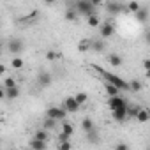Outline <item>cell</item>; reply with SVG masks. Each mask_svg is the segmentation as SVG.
<instances>
[{"label":"cell","instance_id":"obj_1","mask_svg":"<svg viewBox=\"0 0 150 150\" xmlns=\"http://www.w3.org/2000/svg\"><path fill=\"white\" fill-rule=\"evenodd\" d=\"M92 69H94V71H97V72L101 74L104 81H108V83L115 85V87H117V88H120L122 92H129V81L122 80L120 76H117V74H113V72H108V71H106V69H103L101 65H92Z\"/></svg>","mask_w":150,"mask_h":150},{"label":"cell","instance_id":"obj_2","mask_svg":"<svg viewBox=\"0 0 150 150\" xmlns=\"http://www.w3.org/2000/svg\"><path fill=\"white\" fill-rule=\"evenodd\" d=\"M74 9H76L78 14H83V16H90V14L96 13V6L90 2V0H78Z\"/></svg>","mask_w":150,"mask_h":150},{"label":"cell","instance_id":"obj_3","mask_svg":"<svg viewBox=\"0 0 150 150\" xmlns=\"http://www.w3.org/2000/svg\"><path fill=\"white\" fill-rule=\"evenodd\" d=\"M46 115H48L50 118H53V120L60 122V120H65L67 111H65V108H64V106H51V108H48Z\"/></svg>","mask_w":150,"mask_h":150},{"label":"cell","instance_id":"obj_4","mask_svg":"<svg viewBox=\"0 0 150 150\" xmlns=\"http://www.w3.org/2000/svg\"><path fill=\"white\" fill-rule=\"evenodd\" d=\"M104 7H106V11H108V14H120L122 11H125V6L124 4H120V2H117V0H108V2L104 4Z\"/></svg>","mask_w":150,"mask_h":150},{"label":"cell","instance_id":"obj_5","mask_svg":"<svg viewBox=\"0 0 150 150\" xmlns=\"http://www.w3.org/2000/svg\"><path fill=\"white\" fill-rule=\"evenodd\" d=\"M23 48H25L23 41H20V39H16V37L9 39V42H7V51L13 53V55H20V53L23 51Z\"/></svg>","mask_w":150,"mask_h":150},{"label":"cell","instance_id":"obj_6","mask_svg":"<svg viewBox=\"0 0 150 150\" xmlns=\"http://www.w3.org/2000/svg\"><path fill=\"white\" fill-rule=\"evenodd\" d=\"M64 108H65V111L67 113H76L81 106L76 103V99H74V96H69V97H65L64 99V104H62Z\"/></svg>","mask_w":150,"mask_h":150},{"label":"cell","instance_id":"obj_7","mask_svg":"<svg viewBox=\"0 0 150 150\" xmlns=\"http://www.w3.org/2000/svg\"><path fill=\"white\" fill-rule=\"evenodd\" d=\"M120 106H127V101L124 99V97H120V96H111V97H108V108L113 111V110H117V108H120Z\"/></svg>","mask_w":150,"mask_h":150},{"label":"cell","instance_id":"obj_8","mask_svg":"<svg viewBox=\"0 0 150 150\" xmlns=\"http://www.w3.org/2000/svg\"><path fill=\"white\" fill-rule=\"evenodd\" d=\"M99 27H101V28H99V34H101L103 39H106V37H113V34H115V27H113V23L106 21V23H103V25H99Z\"/></svg>","mask_w":150,"mask_h":150},{"label":"cell","instance_id":"obj_9","mask_svg":"<svg viewBox=\"0 0 150 150\" xmlns=\"http://www.w3.org/2000/svg\"><path fill=\"white\" fill-rule=\"evenodd\" d=\"M51 81H53V78H51V74H50V72H46V71L39 72V76H37V83H39V87L46 88V87L51 85Z\"/></svg>","mask_w":150,"mask_h":150},{"label":"cell","instance_id":"obj_10","mask_svg":"<svg viewBox=\"0 0 150 150\" xmlns=\"http://www.w3.org/2000/svg\"><path fill=\"white\" fill-rule=\"evenodd\" d=\"M106 50V44L103 39H90V51L94 53H103Z\"/></svg>","mask_w":150,"mask_h":150},{"label":"cell","instance_id":"obj_11","mask_svg":"<svg viewBox=\"0 0 150 150\" xmlns=\"http://www.w3.org/2000/svg\"><path fill=\"white\" fill-rule=\"evenodd\" d=\"M111 113H113V118L117 122H125L127 120V106H120V108L113 110Z\"/></svg>","mask_w":150,"mask_h":150},{"label":"cell","instance_id":"obj_12","mask_svg":"<svg viewBox=\"0 0 150 150\" xmlns=\"http://www.w3.org/2000/svg\"><path fill=\"white\" fill-rule=\"evenodd\" d=\"M134 118H136V122H141V124H145V122H148V118H150V113H148V110H146V108H141V106H139V110L136 111Z\"/></svg>","mask_w":150,"mask_h":150},{"label":"cell","instance_id":"obj_13","mask_svg":"<svg viewBox=\"0 0 150 150\" xmlns=\"http://www.w3.org/2000/svg\"><path fill=\"white\" fill-rule=\"evenodd\" d=\"M108 62H110V65H113V67H122V64H124L122 57L117 55V53H110V55H108Z\"/></svg>","mask_w":150,"mask_h":150},{"label":"cell","instance_id":"obj_14","mask_svg":"<svg viewBox=\"0 0 150 150\" xmlns=\"http://www.w3.org/2000/svg\"><path fill=\"white\" fill-rule=\"evenodd\" d=\"M20 94H21V92H20V87H18V85L6 88V97H7V99H11V101H13V99H18V97H20Z\"/></svg>","mask_w":150,"mask_h":150},{"label":"cell","instance_id":"obj_15","mask_svg":"<svg viewBox=\"0 0 150 150\" xmlns=\"http://www.w3.org/2000/svg\"><path fill=\"white\" fill-rule=\"evenodd\" d=\"M134 16H136V20H138L139 23H145V21L148 20V9H146V7H139V9L134 13Z\"/></svg>","mask_w":150,"mask_h":150},{"label":"cell","instance_id":"obj_16","mask_svg":"<svg viewBox=\"0 0 150 150\" xmlns=\"http://www.w3.org/2000/svg\"><path fill=\"white\" fill-rule=\"evenodd\" d=\"M104 90H106V94H108V97H111V96H120V88H117L115 85H111V83H108V81H104Z\"/></svg>","mask_w":150,"mask_h":150},{"label":"cell","instance_id":"obj_17","mask_svg":"<svg viewBox=\"0 0 150 150\" xmlns=\"http://www.w3.org/2000/svg\"><path fill=\"white\" fill-rule=\"evenodd\" d=\"M87 23H88V27L96 28V27H99V25H101V20H99V16H97V14L94 13V14L87 16Z\"/></svg>","mask_w":150,"mask_h":150},{"label":"cell","instance_id":"obj_18","mask_svg":"<svg viewBox=\"0 0 150 150\" xmlns=\"http://www.w3.org/2000/svg\"><path fill=\"white\" fill-rule=\"evenodd\" d=\"M78 51L88 53V51H90V39H81V41L78 42Z\"/></svg>","mask_w":150,"mask_h":150},{"label":"cell","instance_id":"obj_19","mask_svg":"<svg viewBox=\"0 0 150 150\" xmlns=\"http://www.w3.org/2000/svg\"><path fill=\"white\" fill-rule=\"evenodd\" d=\"M30 148H34V150H44V148H46V141L34 138V139L30 141Z\"/></svg>","mask_w":150,"mask_h":150},{"label":"cell","instance_id":"obj_20","mask_svg":"<svg viewBox=\"0 0 150 150\" xmlns=\"http://www.w3.org/2000/svg\"><path fill=\"white\" fill-rule=\"evenodd\" d=\"M62 132H64L65 136H69V138H71V136L74 134V127H72V124L65 120V122L62 124Z\"/></svg>","mask_w":150,"mask_h":150},{"label":"cell","instance_id":"obj_21","mask_svg":"<svg viewBox=\"0 0 150 150\" xmlns=\"http://www.w3.org/2000/svg\"><path fill=\"white\" fill-rule=\"evenodd\" d=\"M74 99H76V103H78L80 106H83V104H85V103L88 101V96H87L85 92H78L76 96H74Z\"/></svg>","mask_w":150,"mask_h":150},{"label":"cell","instance_id":"obj_22","mask_svg":"<svg viewBox=\"0 0 150 150\" xmlns=\"http://www.w3.org/2000/svg\"><path fill=\"white\" fill-rule=\"evenodd\" d=\"M64 16H65V20H67V21H76V18H78V13H76V9H67Z\"/></svg>","mask_w":150,"mask_h":150},{"label":"cell","instance_id":"obj_23","mask_svg":"<svg viewBox=\"0 0 150 150\" xmlns=\"http://www.w3.org/2000/svg\"><path fill=\"white\" fill-rule=\"evenodd\" d=\"M23 65H25V62H23L21 57H14V58L11 60V67H13V69H21Z\"/></svg>","mask_w":150,"mask_h":150},{"label":"cell","instance_id":"obj_24","mask_svg":"<svg viewBox=\"0 0 150 150\" xmlns=\"http://www.w3.org/2000/svg\"><path fill=\"white\" fill-rule=\"evenodd\" d=\"M81 127H83V131H85V132H90L92 129H96V127H94V122H92L90 118H83Z\"/></svg>","mask_w":150,"mask_h":150},{"label":"cell","instance_id":"obj_25","mask_svg":"<svg viewBox=\"0 0 150 150\" xmlns=\"http://www.w3.org/2000/svg\"><path fill=\"white\" fill-rule=\"evenodd\" d=\"M42 127H44L46 131H50V129H55V127H57V120H53V118H50V117H48V118L44 120Z\"/></svg>","mask_w":150,"mask_h":150},{"label":"cell","instance_id":"obj_26","mask_svg":"<svg viewBox=\"0 0 150 150\" xmlns=\"http://www.w3.org/2000/svg\"><path fill=\"white\" fill-rule=\"evenodd\" d=\"M139 7H141V6H139V4L136 2V0H131V2H129V4L125 6V11H131V13H136V11H138Z\"/></svg>","mask_w":150,"mask_h":150},{"label":"cell","instance_id":"obj_27","mask_svg":"<svg viewBox=\"0 0 150 150\" xmlns=\"http://www.w3.org/2000/svg\"><path fill=\"white\" fill-rule=\"evenodd\" d=\"M34 138H37V139H42V141H46V139H48V132H46V129H41V131H35V134H34Z\"/></svg>","mask_w":150,"mask_h":150},{"label":"cell","instance_id":"obj_28","mask_svg":"<svg viewBox=\"0 0 150 150\" xmlns=\"http://www.w3.org/2000/svg\"><path fill=\"white\" fill-rule=\"evenodd\" d=\"M138 110H139V106H129L127 104V118H134V115H136Z\"/></svg>","mask_w":150,"mask_h":150},{"label":"cell","instance_id":"obj_29","mask_svg":"<svg viewBox=\"0 0 150 150\" xmlns=\"http://www.w3.org/2000/svg\"><path fill=\"white\" fill-rule=\"evenodd\" d=\"M129 90H134V92H138V90H141V83H139L138 80H132V81L129 83Z\"/></svg>","mask_w":150,"mask_h":150},{"label":"cell","instance_id":"obj_30","mask_svg":"<svg viewBox=\"0 0 150 150\" xmlns=\"http://www.w3.org/2000/svg\"><path fill=\"white\" fill-rule=\"evenodd\" d=\"M58 57H60V55H58L57 51H53V50H50V51L46 53V58H48V60H51V62H53V60H57Z\"/></svg>","mask_w":150,"mask_h":150},{"label":"cell","instance_id":"obj_31","mask_svg":"<svg viewBox=\"0 0 150 150\" xmlns=\"http://www.w3.org/2000/svg\"><path fill=\"white\" fill-rule=\"evenodd\" d=\"M14 85H16L14 78H7V80H4V87H6V88H9V87H14Z\"/></svg>","mask_w":150,"mask_h":150},{"label":"cell","instance_id":"obj_32","mask_svg":"<svg viewBox=\"0 0 150 150\" xmlns=\"http://www.w3.org/2000/svg\"><path fill=\"white\" fill-rule=\"evenodd\" d=\"M71 148V143H69V139H65V141H60V150H69Z\"/></svg>","mask_w":150,"mask_h":150},{"label":"cell","instance_id":"obj_33","mask_svg":"<svg viewBox=\"0 0 150 150\" xmlns=\"http://www.w3.org/2000/svg\"><path fill=\"white\" fill-rule=\"evenodd\" d=\"M143 69H145V71H148V69H150V60H148V58H145V60H143Z\"/></svg>","mask_w":150,"mask_h":150},{"label":"cell","instance_id":"obj_34","mask_svg":"<svg viewBox=\"0 0 150 150\" xmlns=\"http://www.w3.org/2000/svg\"><path fill=\"white\" fill-rule=\"evenodd\" d=\"M115 148H117V150H127V148H129V146H127V145H125V143H118V145H117V146H115Z\"/></svg>","mask_w":150,"mask_h":150},{"label":"cell","instance_id":"obj_35","mask_svg":"<svg viewBox=\"0 0 150 150\" xmlns=\"http://www.w3.org/2000/svg\"><path fill=\"white\" fill-rule=\"evenodd\" d=\"M58 139H60V141H65V139H69V136H65L64 132H60V134H58Z\"/></svg>","mask_w":150,"mask_h":150},{"label":"cell","instance_id":"obj_36","mask_svg":"<svg viewBox=\"0 0 150 150\" xmlns=\"http://www.w3.org/2000/svg\"><path fill=\"white\" fill-rule=\"evenodd\" d=\"M4 74H6V65L0 64V76H4Z\"/></svg>","mask_w":150,"mask_h":150},{"label":"cell","instance_id":"obj_37","mask_svg":"<svg viewBox=\"0 0 150 150\" xmlns=\"http://www.w3.org/2000/svg\"><path fill=\"white\" fill-rule=\"evenodd\" d=\"M90 2H92L96 7H97V6H101V4H103V0H90Z\"/></svg>","mask_w":150,"mask_h":150},{"label":"cell","instance_id":"obj_38","mask_svg":"<svg viewBox=\"0 0 150 150\" xmlns=\"http://www.w3.org/2000/svg\"><path fill=\"white\" fill-rule=\"evenodd\" d=\"M4 97H6V88L0 87V99H4Z\"/></svg>","mask_w":150,"mask_h":150},{"label":"cell","instance_id":"obj_39","mask_svg":"<svg viewBox=\"0 0 150 150\" xmlns=\"http://www.w3.org/2000/svg\"><path fill=\"white\" fill-rule=\"evenodd\" d=\"M57 0H44V4H48V6H51V4H55Z\"/></svg>","mask_w":150,"mask_h":150},{"label":"cell","instance_id":"obj_40","mask_svg":"<svg viewBox=\"0 0 150 150\" xmlns=\"http://www.w3.org/2000/svg\"><path fill=\"white\" fill-rule=\"evenodd\" d=\"M0 53H2V48H0Z\"/></svg>","mask_w":150,"mask_h":150}]
</instances>
